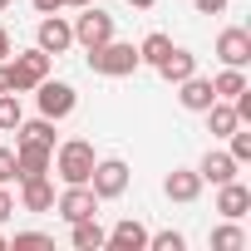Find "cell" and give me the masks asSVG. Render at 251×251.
Returning <instances> with one entry per match:
<instances>
[{
  "label": "cell",
  "mask_w": 251,
  "mask_h": 251,
  "mask_svg": "<svg viewBox=\"0 0 251 251\" xmlns=\"http://www.w3.org/2000/svg\"><path fill=\"white\" fill-rule=\"evenodd\" d=\"M0 59H10V30L0 25Z\"/></svg>",
  "instance_id": "1f68e13d"
},
{
  "label": "cell",
  "mask_w": 251,
  "mask_h": 251,
  "mask_svg": "<svg viewBox=\"0 0 251 251\" xmlns=\"http://www.w3.org/2000/svg\"><path fill=\"white\" fill-rule=\"evenodd\" d=\"M236 168H241V163H236L231 153H207V158H202V168H197V177L222 187V182H231V177H236Z\"/></svg>",
  "instance_id": "4fadbf2b"
},
{
  "label": "cell",
  "mask_w": 251,
  "mask_h": 251,
  "mask_svg": "<svg viewBox=\"0 0 251 251\" xmlns=\"http://www.w3.org/2000/svg\"><path fill=\"white\" fill-rule=\"evenodd\" d=\"M212 89H217V99H236V94L246 89V74H241V69H222V74L212 79Z\"/></svg>",
  "instance_id": "7402d4cb"
},
{
  "label": "cell",
  "mask_w": 251,
  "mask_h": 251,
  "mask_svg": "<svg viewBox=\"0 0 251 251\" xmlns=\"http://www.w3.org/2000/svg\"><path fill=\"white\" fill-rule=\"evenodd\" d=\"M163 192H168L173 202H192V197L202 192V177H197V173H182V168H177V173H173V177L163 182Z\"/></svg>",
  "instance_id": "e0dca14e"
},
{
  "label": "cell",
  "mask_w": 251,
  "mask_h": 251,
  "mask_svg": "<svg viewBox=\"0 0 251 251\" xmlns=\"http://www.w3.org/2000/svg\"><path fill=\"white\" fill-rule=\"evenodd\" d=\"M10 212H15V197H10V192H5V187H0V222H5V217H10Z\"/></svg>",
  "instance_id": "4dcf8cb0"
},
{
  "label": "cell",
  "mask_w": 251,
  "mask_h": 251,
  "mask_svg": "<svg viewBox=\"0 0 251 251\" xmlns=\"http://www.w3.org/2000/svg\"><path fill=\"white\" fill-rule=\"evenodd\" d=\"M54 207H59V217H64V222H79V217H94V212H99V197H94V187H89V182H69V187L59 192V202H54Z\"/></svg>",
  "instance_id": "5b68a950"
},
{
  "label": "cell",
  "mask_w": 251,
  "mask_h": 251,
  "mask_svg": "<svg viewBox=\"0 0 251 251\" xmlns=\"http://www.w3.org/2000/svg\"><path fill=\"white\" fill-rule=\"evenodd\" d=\"M20 202H25V212H50V207H54V187H50V177H45V173H40V177H25Z\"/></svg>",
  "instance_id": "5bb4252c"
},
{
  "label": "cell",
  "mask_w": 251,
  "mask_h": 251,
  "mask_svg": "<svg viewBox=\"0 0 251 251\" xmlns=\"http://www.w3.org/2000/svg\"><path fill=\"white\" fill-rule=\"evenodd\" d=\"M212 246H217V251H241L246 236H241V226H217V231H212Z\"/></svg>",
  "instance_id": "cb8c5ba5"
},
{
  "label": "cell",
  "mask_w": 251,
  "mask_h": 251,
  "mask_svg": "<svg viewBox=\"0 0 251 251\" xmlns=\"http://www.w3.org/2000/svg\"><path fill=\"white\" fill-rule=\"evenodd\" d=\"M69 226H74V246H79V251H99V246L108 241V231H103L94 217H79V222H69Z\"/></svg>",
  "instance_id": "ac0fdd59"
},
{
  "label": "cell",
  "mask_w": 251,
  "mask_h": 251,
  "mask_svg": "<svg viewBox=\"0 0 251 251\" xmlns=\"http://www.w3.org/2000/svg\"><path fill=\"white\" fill-rule=\"evenodd\" d=\"M217 59L226 64V69H241V64H251V35L246 30H222L217 35Z\"/></svg>",
  "instance_id": "52a82bcc"
},
{
  "label": "cell",
  "mask_w": 251,
  "mask_h": 251,
  "mask_svg": "<svg viewBox=\"0 0 251 251\" xmlns=\"http://www.w3.org/2000/svg\"><path fill=\"white\" fill-rule=\"evenodd\" d=\"M40 246H54V241H50L45 231H20V236H15V251H40Z\"/></svg>",
  "instance_id": "484cf974"
},
{
  "label": "cell",
  "mask_w": 251,
  "mask_h": 251,
  "mask_svg": "<svg viewBox=\"0 0 251 251\" xmlns=\"http://www.w3.org/2000/svg\"><path fill=\"white\" fill-rule=\"evenodd\" d=\"M158 74H163L168 84H182L187 74H197V59H192L187 50H168V59L158 64Z\"/></svg>",
  "instance_id": "2e32d148"
},
{
  "label": "cell",
  "mask_w": 251,
  "mask_h": 251,
  "mask_svg": "<svg viewBox=\"0 0 251 251\" xmlns=\"http://www.w3.org/2000/svg\"><path fill=\"white\" fill-rule=\"evenodd\" d=\"M50 163L59 168L64 182H89V173H94V148H89L84 138H69V143H59V158H50Z\"/></svg>",
  "instance_id": "3957f363"
},
{
  "label": "cell",
  "mask_w": 251,
  "mask_h": 251,
  "mask_svg": "<svg viewBox=\"0 0 251 251\" xmlns=\"http://www.w3.org/2000/svg\"><path fill=\"white\" fill-rule=\"evenodd\" d=\"M246 207H251V192H246V187H241L236 177H231V182H222V197H217V212L236 222V217H246Z\"/></svg>",
  "instance_id": "9a60e30c"
},
{
  "label": "cell",
  "mask_w": 251,
  "mask_h": 251,
  "mask_svg": "<svg viewBox=\"0 0 251 251\" xmlns=\"http://www.w3.org/2000/svg\"><path fill=\"white\" fill-rule=\"evenodd\" d=\"M148 246L153 251H182V236L177 231H158V236H148Z\"/></svg>",
  "instance_id": "4316f807"
},
{
  "label": "cell",
  "mask_w": 251,
  "mask_h": 251,
  "mask_svg": "<svg viewBox=\"0 0 251 251\" xmlns=\"http://www.w3.org/2000/svg\"><path fill=\"white\" fill-rule=\"evenodd\" d=\"M0 246H5V236H0Z\"/></svg>",
  "instance_id": "d590c367"
},
{
  "label": "cell",
  "mask_w": 251,
  "mask_h": 251,
  "mask_svg": "<svg viewBox=\"0 0 251 251\" xmlns=\"http://www.w3.org/2000/svg\"><path fill=\"white\" fill-rule=\"evenodd\" d=\"M89 187H94L99 202H103V197H118L123 187H128V163H123V158H103V163H94Z\"/></svg>",
  "instance_id": "277c9868"
},
{
  "label": "cell",
  "mask_w": 251,
  "mask_h": 251,
  "mask_svg": "<svg viewBox=\"0 0 251 251\" xmlns=\"http://www.w3.org/2000/svg\"><path fill=\"white\" fill-rule=\"evenodd\" d=\"M59 5H89V0H35V10H40V15H54Z\"/></svg>",
  "instance_id": "f1b7e54d"
},
{
  "label": "cell",
  "mask_w": 251,
  "mask_h": 251,
  "mask_svg": "<svg viewBox=\"0 0 251 251\" xmlns=\"http://www.w3.org/2000/svg\"><path fill=\"white\" fill-rule=\"evenodd\" d=\"M207 128H212V138H226V133L236 128V108H231V103H212V108H207Z\"/></svg>",
  "instance_id": "ffe728a7"
},
{
  "label": "cell",
  "mask_w": 251,
  "mask_h": 251,
  "mask_svg": "<svg viewBox=\"0 0 251 251\" xmlns=\"http://www.w3.org/2000/svg\"><path fill=\"white\" fill-rule=\"evenodd\" d=\"M40 113L45 118H69L74 113V89L69 84H54V79H40Z\"/></svg>",
  "instance_id": "ba28073f"
},
{
  "label": "cell",
  "mask_w": 251,
  "mask_h": 251,
  "mask_svg": "<svg viewBox=\"0 0 251 251\" xmlns=\"http://www.w3.org/2000/svg\"><path fill=\"white\" fill-rule=\"evenodd\" d=\"M15 177V148H0V182Z\"/></svg>",
  "instance_id": "83f0119b"
},
{
  "label": "cell",
  "mask_w": 251,
  "mask_h": 251,
  "mask_svg": "<svg viewBox=\"0 0 251 251\" xmlns=\"http://www.w3.org/2000/svg\"><path fill=\"white\" fill-rule=\"evenodd\" d=\"M74 40H79L84 50H94V45L113 40V15H108V10H84V15H79V25H74Z\"/></svg>",
  "instance_id": "8992f818"
},
{
  "label": "cell",
  "mask_w": 251,
  "mask_h": 251,
  "mask_svg": "<svg viewBox=\"0 0 251 251\" xmlns=\"http://www.w3.org/2000/svg\"><path fill=\"white\" fill-rule=\"evenodd\" d=\"M69 45H74V25H64L59 15L40 20V50H45V54H64Z\"/></svg>",
  "instance_id": "30bf717a"
},
{
  "label": "cell",
  "mask_w": 251,
  "mask_h": 251,
  "mask_svg": "<svg viewBox=\"0 0 251 251\" xmlns=\"http://www.w3.org/2000/svg\"><path fill=\"white\" fill-rule=\"evenodd\" d=\"M50 158H54V148H45V143H20V148H15V177L25 182V177L50 173Z\"/></svg>",
  "instance_id": "9c48e42d"
},
{
  "label": "cell",
  "mask_w": 251,
  "mask_h": 251,
  "mask_svg": "<svg viewBox=\"0 0 251 251\" xmlns=\"http://www.w3.org/2000/svg\"><path fill=\"white\" fill-rule=\"evenodd\" d=\"M168 50H173V40H168V35H148V40L138 45V59H148V64L158 69V64L168 59Z\"/></svg>",
  "instance_id": "44dd1931"
},
{
  "label": "cell",
  "mask_w": 251,
  "mask_h": 251,
  "mask_svg": "<svg viewBox=\"0 0 251 251\" xmlns=\"http://www.w3.org/2000/svg\"><path fill=\"white\" fill-rule=\"evenodd\" d=\"M177 99H182V108H192V113H207V108L217 103V89H212V79H197V74H187Z\"/></svg>",
  "instance_id": "8fae6325"
},
{
  "label": "cell",
  "mask_w": 251,
  "mask_h": 251,
  "mask_svg": "<svg viewBox=\"0 0 251 251\" xmlns=\"http://www.w3.org/2000/svg\"><path fill=\"white\" fill-rule=\"evenodd\" d=\"M0 94H10V69L0 64Z\"/></svg>",
  "instance_id": "d6a6232c"
},
{
  "label": "cell",
  "mask_w": 251,
  "mask_h": 251,
  "mask_svg": "<svg viewBox=\"0 0 251 251\" xmlns=\"http://www.w3.org/2000/svg\"><path fill=\"white\" fill-rule=\"evenodd\" d=\"M5 5H10V0H0V10H5Z\"/></svg>",
  "instance_id": "e575fe53"
},
{
  "label": "cell",
  "mask_w": 251,
  "mask_h": 251,
  "mask_svg": "<svg viewBox=\"0 0 251 251\" xmlns=\"http://www.w3.org/2000/svg\"><path fill=\"white\" fill-rule=\"evenodd\" d=\"M20 143H45V148H54V118H35V123L20 118Z\"/></svg>",
  "instance_id": "d6986e66"
},
{
  "label": "cell",
  "mask_w": 251,
  "mask_h": 251,
  "mask_svg": "<svg viewBox=\"0 0 251 251\" xmlns=\"http://www.w3.org/2000/svg\"><path fill=\"white\" fill-rule=\"evenodd\" d=\"M0 128H5V133L20 128V99L15 94H0Z\"/></svg>",
  "instance_id": "603a6c76"
},
{
  "label": "cell",
  "mask_w": 251,
  "mask_h": 251,
  "mask_svg": "<svg viewBox=\"0 0 251 251\" xmlns=\"http://www.w3.org/2000/svg\"><path fill=\"white\" fill-rule=\"evenodd\" d=\"M128 5H133V10H148V5H153V0H128Z\"/></svg>",
  "instance_id": "836d02e7"
},
{
  "label": "cell",
  "mask_w": 251,
  "mask_h": 251,
  "mask_svg": "<svg viewBox=\"0 0 251 251\" xmlns=\"http://www.w3.org/2000/svg\"><path fill=\"white\" fill-rule=\"evenodd\" d=\"M103 246H113V251H143V246H148V231H143V222L123 217V222L108 231V241H103Z\"/></svg>",
  "instance_id": "7c38bea8"
},
{
  "label": "cell",
  "mask_w": 251,
  "mask_h": 251,
  "mask_svg": "<svg viewBox=\"0 0 251 251\" xmlns=\"http://www.w3.org/2000/svg\"><path fill=\"white\" fill-rule=\"evenodd\" d=\"M143 59H138V50L133 45H118V40H103V45H94L89 50V69L94 74H108V79H123V74H133Z\"/></svg>",
  "instance_id": "6da1fadb"
},
{
  "label": "cell",
  "mask_w": 251,
  "mask_h": 251,
  "mask_svg": "<svg viewBox=\"0 0 251 251\" xmlns=\"http://www.w3.org/2000/svg\"><path fill=\"white\" fill-rule=\"evenodd\" d=\"M226 138H231V158H236V163H246V158H251V133H241V123H236Z\"/></svg>",
  "instance_id": "d4e9b609"
},
{
  "label": "cell",
  "mask_w": 251,
  "mask_h": 251,
  "mask_svg": "<svg viewBox=\"0 0 251 251\" xmlns=\"http://www.w3.org/2000/svg\"><path fill=\"white\" fill-rule=\"evenodd\" d=\"M10 94H25L35 89L40 79H50V54L45 50H30V54H10Z\"/></svg>",
  "instance_id": "7a4b0ae2"
},
{
  "label": "cell",
  "mask_w": 251,
  "mask_h": 251,
  "mask_svg": "<svg viewBox=\"0 0 251 251\" xmlns=\"http://www.w3.org/2000/svg\"><path fill=\"white\" fill-rule=\"evenodd\" d=\"M192 5H197L202 15H217V10H226V0H192Z\"/></svg>",
  "instance_id": "f546056e"
}]
</instances>
